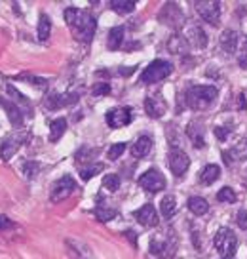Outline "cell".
Returning a JSON list of instances; mask_svg holds the SVG:
<instances>
[{
  "label": "cell",
  "mask_w": 247,
  "mask_h": 259,
  "mask_svg": "<svg viewBox=\"0 0 247 259\" xmlns=\"http://www.w3.org/2000/svg\"><path fill=\"white\" fill-rule=\"evenodd\" d=\"M63 17L65 21L69 23V27H71V31L76 40L89 42L93 38L97 29V21L89 12H82V10L74 8V6H69V8H65Z\"/></svg>",
  "instance_id": "obj_1"
},
{
  "label": "cell",
  "mask_w": 247,
  "mask_h": 259,
  "mask_svg": "<svg viewBox=\"0 0 247 259\" xmlns=\"http://www.w3.org/2000/svg\"><path fill=\"white\" fill-rule=\"evenodd\" d=\"M184 97H186V105L190 109L202 111L213 103V99L217 97V88L215 86H190Z\"/></svg>",
  "instance_id": "obj_2"
},
{
  "label": "cell",
  "mask_w": 247,
  "mask_h": 259,
  "mask_svg": "<svg viewBox=\"0 0 247 259\" xmlns=\"http://www.w3.org/2000/svg\"><path fill=\"white\" fill-rule=\"evenodd\" d=\"M171 71H173V65L169 63V61H166V59H156V61H152V63L143 71L141 82H143V84L160 82V80H164L166 76H169Z\"/></svg>",
  "instance_id": "obj_3"
},
{
  "label": "cell",
  "mask_w": 247,
  "mask_h": 259,
  "mask_svg": "<svg viewBox=\"0 0 247 259\" xmlns=\"http://www.w3.org/2000/svg\"><path fill=\"white\" fill-rule=\"evenodd\" d=\"M213 244H215L217 251L221 253V257H234V251L238 248V238L230 229L223 227V229L217 231Z\"/></svg>",
  "instance_id": "obj_4"
},
{
  "label": "cell",
  "mask_w": 247,
  "mask_h": 259,
  "mask_svg": "<svg viewBox=\"0 0 247 259\" xmlns=\"http://www.w3.org/2000/svg\"><path fill=\"white\" fill-rule=\"evenodd\" d=\"M76 189V183L71 176H63L61 179H57L54 187H52V193H50V200L52 202H61L65 198H69L72 194V191Z\"/></svg>",
  "instance_id": "obj_5"
},
{
  "label": "cell",
  "mask_w": 247,
  "mask_h": 259,
  "mask_svg": "<svg viewBox=\"0 0 247 259\" xmlns=\"http://www.w3.org/2000/svg\"><path fill=\"white\" fill-rule=\"evenodd\" d=\"M196 10L202 16V19L209 25L219 23V17H221V2L215 0H204V2H196Z\"/></svg>",
  "instance_id": "obj_6"
},
{
  "label": "cell",
  "mask_w": 247,
  "mask_h": 259,
  "mask_svg": "<svg viewBox=\"0 0 247 259\" xmlns=\"http://www.w3.org/2000/svg\"><path fill=\"white\" fill-rule=\"evenodd\" d=\"M139 185L143 187L144 191H149V193H158V191H164V187H166V178L160 174L158 170H146L139 178Z\"/></svg>",
  "instance_id": "obj_7"
},
{
  "label": "cell",
  "mask_w": 247,
  "mask_h": 259,
  "mask_svg": "<svg viewBox=\"0 0 247 259\" xmlns=\"http://www.w3.org/2000/svg\"><path fill=\"white\" fill-rule=\"evenodd\" d=\"M131 122V107H114L107 113V124L111 128H122Z\"/></svg>",
  "instance_id": "obj_8"
},
{
  "label": "cell",
  "mask_w": 247,
  "mask_h": 259,
  "mask_svg": "<svg viewBox=\"0 0 247 259\" xmlns=\"http://www.w3.org/2000/svg\"><path fill=\"white\" fill-rule=\"evenodd\" d=\"M169 168H171V171L175 174L177 178L179 176H183L184 171L188 170V166H190V158H188V154L183 153L181 149H173V151H169Z\"/></svg>",
  "instance_id": "obj_9"
},
{
  "label": "cell",
  "mask_w": 247,
  "mask_h": 259,
  "mask_svg": "<svg viewBox=\"0 0 247 259\" xmlns=\"http://www.w3.org/2000/svg\"><path fill=\"white\" fill-rule=\"evenodd\" d=\"M25 139L19 132H14V134H10L8 138L2 141V149H0V156H2V160L8 162L14 154H16V151L19 149V147L25 143Z\"/></svg>",
  "instance_id": "obj_10"
},
{
  "label": "cell",
  "mask_w": 247,
  "mask_h": 259,
  "mask_svg": "<svg viewBox=\"0 0 247 259\" xmlns=\"http://www.w3.org/2000/svg\"><path fill=\"white\" fill-rule=\"evenodd\" d=\"M78 99V94H50L44 99V109H50V111H57L61 107L72 105L76 103Z\"/></svg>",
  "instance_id": "obj_11"
},
{
  "label": "cell",
  "mask_w": 247,
  "mask_h": 259,
  "mask_svg": "<svg viewBox=\"0 0 247 259\" xmlns=\"http://www.w3.org/2000/svg\"><path fill=\"white\" fill-rule=\"evenodd\" d=\"M133 215L139 219V223H143L144 227H156L160 223V218L156 213V208L152 204H144L139 210L133 211Z\"/></svg>",
  "instance_id": "obj_12"
},
{
  "label": "cell",
  "mask_w": 247,
  "mask_h": 259,
  "mask_svg": "<svg viewBox=\"0 0 247 259\" xmlns=\"http://www.w3.org/2000/svg\"><path fill=\"white\" fill-rule=\"evenodd\" d=\"M166 101L162 97H146L144 99V111L151 118H162L166 114Z\"/></svg>",
  "instance_id": "obj_13"
},
{
  "label": "cell",
  "mask_w": 247,
  "mask_h": 259,
  "mask_svg": "<svg viewBox=\"0 0 247 259\" xmlns=\"http://www.w3.org/2000/svg\"><path fill=\"white\" fill-rule=\"evenodd\" d=\"M0 107H4L6 111H8V118L12 122V126L14 128H21V124H23V111H21V107L17 105V103H12L8 99H2L0 97Z\"/></svg>",
  "instance_id": "obj_14"
},
{
  "label": "cell",
  "mask_w": 247,
  "mask_h": 259,
  "mask_svg": "<svg viewBox=\"0 0 247 259\" xmlns=\"http://www.w3.org/2000/svg\"><path fill=\"white\" fill-rule=\"evenodd\" d=\"M186 136L188 139L192 141V145L196 147V149H202V147L206 145V138H204V128H202V124L200 122H190L188 126H186Z\"/></svg>",
  "instance_id": "obj_15"
},
{
  "label": "cell",
  "mask_w": 247,
  "mask_h": 259,
  "mask_svg": "<svg viewBox=\"0 0 247 259\" xmlns=\"http://www.w3.org/2000/svg\"><path fill=\"white\" fill-rule=\"evenodd\" d=\"M186 42H190L194 48H206L208 46V34L202 31V27H192L186 34Z\"/></svg>",
  "instance_id": "obj_16"
},
{
  "label": "cell",
  "mask_w": 247,
  "mask_h": 259,
  "mask_svg": "<svg viewBox=\"0 0 247 259\" xmlns=\"http://www.w3.org/2000/svg\"><path fill=\"white\" fill-rule=\"evenodd\" d=\"M151 253L162 259H171L173 257V246L169 242H162V240H151Z\"/></svg>",
  "instance_id": "obj_17"
},
{
  "label": "cell",
  "mask_w": 247,
  "mask_h": 259,
  "mask_svg": "<svg viewBox=\"0 0 247 259\" xmlns=\"http://www.w3.org/2000/svg\"><path fill=\"white\" fill-rule=\"evenodd\" d=\"M238 32L232 31V29H226V31L221 34V46H223L224 52H228V54H234L236 50H238Z\"/></svg>",
  "instance_id": "obj_18"
},
{
  "label": "cell",
  "mask_w": 247,
  "mask_h": 259,
  "mask_svg": "<svg viewBox=\"0 0 247 259\" xmlns=\"http://www.w3.org/2000/svg\"><path fill=\"white\" fill-rule=\"evenodd\" d=\"M151 149H152L151 138H146V136H141V138L137 139L135 143L131 145V154H133L135 158H144L146 154L151 153Z\"/></svg>",
  "instance_id": "obj_19"
},
{
  "label": "cell",
  "mask_w": 247,
  "mask_h": 259,
  "mask_svg": "<svg viewBox=\"0 0 247 259\" xmlns=\"http://www.w3.org/2000/svg\"><path fill=\"white\" fill-rule=\"evenodd\" d=\"M221 178V168L217 166V164H208L202 174H200V181L204 183V185H211V183H215L217 179Z\"/></svg>",
  "instance_id": "obj_20"
},
{
  "label": "cell",
  "mask_w": 247,
  "mask_h": 259,
  "mask_svg": "<svg viewBox=\"0 0 247 259\" xmlns=\"http://www.w3.org/2000/svg\"><path fill=\"white\" fill-rule=\"evenodd\" d=\"M160 210H162V215L166 219H171L177 213V200L173 194H166L160 202Z\"/></svg>",
  "instance_id": "obj_21"
},
{
  "label": "cell",
  "mask_w": 247,
  "mask_h": 259,
  "mask_svg": "<svg viewBox=\"0 0 247 259\" xmlns=\"http://www.w3.org/2000/svg\"><path fill=\"white\" fill-rule=\"evenodd\" d=\"M65 130H67V120L65 118H56L50 122V141L57 143L59 139L63 138Z\"/></svg>",
  "instance_id": "obj_22"
},
{
  "label": "cell",
  "mask_w": 247,
  "mask_h": 259,
  "mask_svg": "<svg viewBox=\"0 0 247 259\" xmlns=\"http://www.w3.org/2000/svg\"><path fill=\"white\" fill-rule=\"evenodd\" d=\"M188 210H190L194 215H204V213H208L209 204H208V200L202 198V196H192V198H188Z\"/></svg>",
  "instance_id": "obj_23"
},
{
  "label": "cell",
  "mask_w": 247,
  "mask_h": 259,
  "mask_svg": "<svg viewBox=\"0 0 247 259\" xmlns=\"http://www.w3.org/2000/svg\"><path fill=\"white\" fill-rule=\"evenodd\" d=\"M111 8L114 10L116 14L126 16V14H131V12L135 10V2H133V0H112Z\"/></svg>",
  "instance_id": "obj_24"
},
{
  "label": "cell",
  "mask_w": 247,
  "mask_h": 259,
  "mask_svg": "<svg viewBox=\"0 0 247 259\" xmlns=\"http://www.w3.org/2000/svg\"><path fill=\"white\" fill-rule=\"evenodd\" d=\"M50 31H52V19L46 14H42L38 19V40L46 42L50 38Z\"/></svg>",
  "instance_id": "obj_25"
},
{
  "label": "cell",
  "mask_w": 247,
  "mask_h": 259,
  "mask_svg": "<svg viewBox=\"0 0 247 259\" xmlns=\"http://www.w3.org/2000/svg\"><path fill=\"white\" fill-rule=\"evenodd\" d=\"M124 42V27H114L109 31V48L118 50Z\"/></svg>",
  "instance_id": "obj_26"
},
{
  "label": "cell",
  "mask_w": 247,
  "mask_h": 259,
  "mask_svg": "<svg viewBox=\"0 0 247 259\" xmlns=\"http://www.w3.org/2000/svg\"><path fill=\"white\" fill-rule=\"evenodd\" d=\"M103 164H89V166H82L80 168V178L84 179V181H89V179L97 176L99 171H103Z\"/></svg>",
  "instance_id": "obj_27"
},
{
  "label": "cell",
  "mask_w": 247,
  "mask_h": 259,
  "mask_svg": "<svg viewBox=\"0 0 247 259\" xmlns=\"http://www.w3.org/2000/svg\"><path fill=\"white\" fill-rule=\"evenodd\" d=\"M217 200H219V202L232 204V202H236V200H238V196H236V193L232 191L230 187H223V189L217 193Z\"/></svg>",
  "instance_id": "obj_28"
},
{
  "label": "cell",
  "mask_w": 247,
  "mask_h": 259,
  "mask_svg": "<svg viewBox=\"0 0 247 259\" xmlns=\"http://www.w3.org/2000/svg\"><path fill=\"white\" fill-rule=\"evenodd\" d=\"M232 156L234 158H239V160H245L247 158V139H239L238 145H234V149H232Z\"/></svg>",
  "instance_id": "obj_29"
},
{
  "label": "cell",
  "mask_w": 247,
  "mask_h": 259,
  "mask_svg": "<svg viewBox=\"0 0 247 259\" xmlns=\"http://www.w3.org/2000/svg\"><path fill=\"white\" fill-rule=\"evenodd\" d=\"M95 218L99 221H111V219L116 218V210H112V208H103V206H99L95 208Z\"/></svg>",
  "instance_id": "obj_30"
},
{
  "label": "cell",
  "mask_w": 247,
  "mask_h": 259,
  "mask_svg": "<svg viewBox=\"0 0 247 259\" xmlns=\"http://www.w3.org/2000/svg\"><path fill=\"white\" fill-rule=\"evenodd\" d=\"M103 187L107 189V191H111V193L118 191V189H120V178H118V176H114V174H111V176H105V178H103Z\"/></svg>",
  "instance_id": "obj_31"
},
{
  "label": "cell",
  "mask_w": 247,
  "mask_h": 259,
  "mask_svg": "<svg viewBox=\"0 0 247 259\" xmlns=\"http://www.w3.org/2000/svg\"><path fill=\"white\" fill-rule=\"evenodd\" d=\"M124 151H126V143H114V145H111V149L107 151V156H109V160H118Z\"/></svg>",
  "instance_id": "obj_32"
},
{
  "label": "cell",
  "mask_w": 247,
  "mask_h": 259,
  "mask_svg": "<svg viewBox=\"0 0 247 259\" xmlns=\"http://www.w3.org/2000/svg\"><path fill=\"white\" fill-rule=\"evenodd\" d=\"M8 94H10V96L16 97L17 105L21 103V105H25V109H27V111H31V101H29V99H27V97H25L23 94H19V92H17V90L14 88V86H8Z\"/></svg>",
  "instance_id": "obj_33"
},
{
  "label": "cell",
  "mask_w": 247,
  "mask_h": 259,
  "mask_svg": "<svg viewBox=\"0 0 247 259\" xmlns=\"http://www.w3.org/2000/svg\"><path fill=\"white\" fill-rule=\"evenodd\" d=\"M36 171H38V164H34V162H27L23 166V174L29 179L36 178Z\"/></svg>",
  "instance_id": "obj_34"
},
{
  "label": "cell",
  "mask_w": 247,
  "mask_h": 259,
  "mask_svg": "<svg viewBox=\"0 0 247 259\" xmlns=\"http://www.w3.org/2000/svg\"><path fill=\"white\" fill-rule=\"evenodd\" d=\"M215 138L219 139V141H226V138H228V134H230V130L228 128H224V126H217L215 130Z\"/></svg>",
  "instance_id": "obj_35"
},
{
  "label": "cell",
  "mask_w": 247,
  "mask_h": 259,
  "mask_svg": "<svg viewBox=\"0 0 247 259\" xmlns=\"http://www.w3.org/2000/svg\"><path fill=\"white\" fill-rule=\"evenodd\" d=\"M111 94V84H97L93 88V96H107Z\"/></svg>",
  "instance_id": "obj_36"
},
{
  "label": "cell",
  "mask_w": 247,
  "mask_h": 259,
  "mask_svg": "<svg viewBox=\"0 0 247 259\" xmlns=\"http://www.w3.org/2000/svg\"><path fill=\"white\" fill-rule=\"evenodd\" d=\"M236 221H238V227H239V229L247 231V210H239Z\"/></svg>",
  "instance_id": "obj_37"
},
{
  "label": "cell",
  "mask_w": 247,
  "mask_h": 259,
  "mask_svg": "<svg viewBox=\"0 0 247 259\" xmlns=\"http://www.w3.org/2000/svg\"><path fill=\"white\" fill-rule=\"evenodd\" d=\"M21 80H29V82H36L38 86H46V80L44 78H38V76H29V74H23V76H17Z\"/></svg>",
  "instance_id": "obj_38"
},
{
  "label": "cell",
  "mask_w": 247,
  "mask_h": 259,
  "mask_svg": "<svg viewBox=\"0 0 247 259\" xmlns=\"http://www.w3.org/2000/svg\"><path fill=\"white\" fill-rule=\"evenodd\" d=\"M10 227H12V221L4 215H0V229H10Z\"/></svg>",
  "instance_id": "obj_39"
},
{
  "label": "cell",
  "mask_w": 247,
  "mask_h": 259,
  "mask_svg": "<svg viewBox=\"0 0 247 259\" xmlns=\"http://www.w3.org/2000/svg\"><path fill=\"white\" fill-rule=\"evenodd\" d=\"M223 158H224V164H226V166H230L232 162H234V156H232V153H228V151H224L223 153Z\"/></svg>",
  "instance_id": "obj_40"
},
{
  "label": "cell",
  "mask_w": 247,
  "mask_h": 259,
  "mask_svg": "<svg viewBox=\"0 0 247 259\" xmlns=\"http://www.w3.org/2000/svg\"><path fill=\"white\" fill-rule=\"evenodd\" d=\"M238 63H239V67H243V69H247V54H241V56H239Z\"/></svg>",
  "instance_id": "obj_41"
},
{
  "label": "cell",
  "mask_w": 247,
  "mask_h": 259,
  "mask_svg": "<svg viewBox=\"0 0 247 259\" xmlns=\"http://www.w3.org/2000/svg\"><path fill=\"white\" fill-rule=\"evenodd\" d=\"M239 109H241V111L245 109V96H243V94H239Z\"/></svg>",
  "instance_id": "obj_42"
},
{
  "label": "cell",
  "mask_w": 247,
  "mask_h": 259,
  "mask_svg": "<svg viewBox=\"0 0 247 259\" xmlns=\"http://www.w3.org/2000/svg\"><path fill=\"white\" fill-rule=\"evenodd\" d=\"M223 259H234V257H223Z\"/></svg>",
  "instance_id": "obj_43"
}]
</instances>
